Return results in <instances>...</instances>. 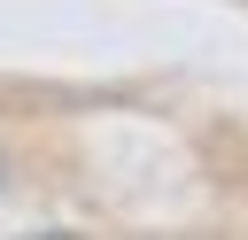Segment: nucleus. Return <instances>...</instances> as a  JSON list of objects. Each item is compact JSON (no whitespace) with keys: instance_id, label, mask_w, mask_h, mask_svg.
Wrapping results in <instances>:
<instances>
[{"instance_id":"1","label":"nucleus","mask_w":248,"mask_h":240,"mask_svg":"<svg viewBox=\"0 0 248 240\" xmlns=\"http://www.w3.org/2000/svg\"><path fill=\"white\" fill-rule=\"evenodd\" d=\"M0 186H8V170H0Z\"/></svg>"}]
</instances>
